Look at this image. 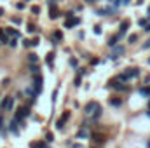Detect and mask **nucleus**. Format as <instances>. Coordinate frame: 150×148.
I'll list each match as a JSON object with an SVG mask.
<instances>
[{
	"label": "nucleus",
	"instance_id": "f257e3e1",
	"mask_svg": "<svg viewBox=\"0 0 150 148\" xmlns=\"http://www.w3.org/2000/svg\"><path fill=\"white\" fill-rule=\"evenodd\" d=\"M12 106H14V98H12V96H5V98L2 99V103H0V110L2 111L12 110Z\"/></svg>",
	"mask_w": 150,
	"mask_h": 148
},
{
	"label": "nucleus",
	"instance_id": "f03ea898",
	"mask_svg": "<svg viewBox=\"0 0 150 148\" xmlns=\"http://www.w3.org/2000/svg\"><path fill=\"white\" fill-rule=\"evenodd\" d=\"M98 108H100V105H98L96 101H91V103H87V105L84 106V111H86L87 115H91V113H94Z\"/></svg>",
	"mask_w": 150,
	"mask_h": 148
},
{
	"label": "nucleus",
	"instance_id": "7ed1b4c3",
	"mask_svg": "<svg viewBox=\"0 0 150 148\" xmlns=\"http://www.w3.org/2000/svg\"><path fill=\"white\" fill-rule=\"evenodd\" d=\"M124 52H126V47H124V45H115V47H113V52L110 54V58H112V59H117V58H119L120 54H124Z\"/></svg>",
	"mask_w": 150,
	"mask_h": 148
},
{
	"label": "nucleus",
	"instance_id": "20e7f679",
	"mask_svg": "<svg viewBox=\"0 0 150 148\" xmlns=\"http://www.w3.org/2000/svg\"><path fill=\"white\" fill-rule=\"evenodd\" d=\"M26 115H28V110L21 106V108H18V111H16L14 120H16V122H23V117H26Z\"/></svg>",
	"mask_w": 150,
	"mask_h": 148
},
{
	"label": "nucleus",
	"instance_id": "39448f33",
	"mask_svg": "<svg viewBox=\"0 0 150 148\" xmlns=\"http://www.w3.org/2000/svg\"><path fill=\"white\" fill-rule=\"evenodd\" d=\"M124 73H126L127 78H136V77L140 75V68H127Z\"/></svg>",
	"mask_w": 150,
	"mask_h": 148
},
{
	"label": "nucleus",
	"instance_id": "423d86ee",
	"mask_svg": "<svg viewBox=\"0 0 150 148\" xmlns=\"http://www.w3.org/2000/svg\"><path fill=\"white\" fill-rule=\"evenodd\" d=\"M96 12H98V16H110L115 12V9L113 7H103V9H98Z\"/></svg>",
	"mask_w": 150,
	"mask_h": 148
},
{
	"label": "nucleus",
	"instance_id": "0eeeda50",
	"mask_svg": "<svg viewBox=\"0 0 150 148\" xmlns=\"http://www.w3.org/2000/svg\"><path fill=\"white\" fill-rule=\"evenodd\" d=\"M33 89H35L37 94L42 92V77H35V78H33Z\"/></svg>",
	"mask_w": 150,
	"mask_h": 148
},
{
	"label": "nucleus",
	"instance_id": "6e6552de",
	"mask_svg": "<svg viewBox=\"0 0 150 148\" xmlns=\"http://www.w3.org/2000/svg\"><path fill=\"white\" fill-rule=\"evenodd\" d=\"M79 25H80V19L79 18H72V19H67L65 28H74V26H79Z\"/></svg>",
	"mask_w": 150,
	"mask_h": 148
},
{
	"label": "nucleus",
	"instance_id": "1a4fd4ad",
	"mask_svg": "<svg viewBox=\"0 0 150 148\" xmlns=\"http://www.w3.org/2000/svg\"><path fill=\"white\" fill-rule=\"evenodd\" d=\"M129 25H131V21H129V19H126V21H122V23H120V28H119V33H120V35H124V33L127 32V28H129Z\"/></svg>",
	"mask_w": 150,
	"mask_h": 148
},
{
	"label": "nucleus",
	"instance_id": "9d476101",
	"mask_svg": "<svg viewBox=\"0 0 150 148\" xmlns=\"http://www.w3.org/2000/svg\"><path fill=\"white\" fill-rule=\"evenodd\" d=\"M68 117H70V113H68V111H65V113H63V117H61V118L56 122L58 129H63V125H65V122H67V118H68Z\"/></svg>",
	"mask_w": 150,
	"mask_h": 148
},
{
	"label": "nucleus",
	"instance_id": "9b49d317",
	"mask_svg": "<svg viewBox=\"0 0 150 148\" xmlns=\"http://www.w3.org/2000/svg\"><path fill=\"white\" fill-rule=\"evenodd\" d=\"M120 37H122L120 33H117V35H112V37L108 38V42H107V44H108L110 47H115V45H117V42L120 40Z\"/></svg>",
	"mask_w": 150,
	"mask_h": 148
},
{
	"label": "nucleus",
	"instance_id": "f8f14e48",
	"mask_svg": "<svg viewBox=\"0 0 150 148\" xmlns=\"http://www.w3.org/2000/svg\"><path fill=\"white\" fill-rule=\"evenodd\" d=\"M4 30H5V33H7V35H9V37H19V32H18V30H14V28H4Z\"/></svg>",
	"mask_w": 150,
	"mask_h": 148
},
{
	"label": "nucleus",
	"instance_id": "ddd939ff",
	"mask_svg": "<svg viewBox=\"0 0 150 148\" xmlns=\"http://www.w3.org/2000/svg\"><path fill=\"white\" fill-rule=\"evenodd\" d=\"M58 16H59V12H58V9L51 5V9H49V18H51V19H56Z\"/></svg>",
	"mask_w": 150,
	"mask_h": 148
},
{
	"label": "nucleus",
	"instance_id": "4468645a",
	"mask_svg": "<svg viewBox=\"0 0 150 148\" xmlns=\"http://www.w3.org/2000/svg\"><path fill=\"white\" fill-rule=\"evenodd\" d=\"M0 40H2V42H5V44H9V35L5 33V30H4V28H0Z\"/></svg>",
	"mask_w": 150,
	"mask_h": 148
},
{
	"label": "nucleus",
	"instance_id": "2eb2a0df",
	"mask_svg": "<svg viewBox=\"0 0 150 148\" xmlns=\"http://www.w3.org/2000/svg\"><path fill=\"white\" fill-rule=\"evenodd\" d=\"M37 61H38V56L35 52H30V54H28V63L32 65V63H37Z\"/></svg>",
	"mask_w": 150,
	"mask_h": 148
},
{
	"label": "nucleus",
	"instance_id": "dca6fc26",
	"mask_svg": "<svg viewBox=\"0 0 150 148\" xmlns=\"http://www.w3.org/2000/svg\"><path fill=\"white\" fill-rule=\"evenodd\" d=\"M138 25H140L142 28H145V26L149 25V18H140V19H138Z\"/></svg>",
	"mask_w": 150,
	"mask_h": 148
},
{
	"label": "nucleus",
	"instance_id": "f3484780",
	"mask_svg": "<svg viewBox=\"0 0 150 148\" xmlns=\"http://www.w3.org/2000/svg\"><path fill=\"white\" fill-rule=\"evenodd\" d=\"M9 129L14 132V134H18L19 131H18V127H16V120H11V124H9Z\"/></svg>",
	"mask_w": 150,
	"mask_h": 148
},
{
	"label": "nucleus",
	"instance_id": "a211bd4d",
	"mask_svg": "<svg viewBox=\"0 0 150 148\" xmlns=\"http://www.w3.org/2000/svg\"><path fill=\"white\" fill-rule=\"evenodd\" d=\"M110 105H113V106H120V105H122V99L113 98V99H110Z\"/></svg>",
	"mask_w": 150,
	"mask_h": 148
},
{
	"label": "nucleus",
	"instance_id": "6ab92c4d",
	"mask_svg": "<svg viewBox=\"0 0 150 148\" xmlns=\"http://www.w3.org/2000/svg\"><path fill=\"white\" fill-rule=\"evenodd\" d=\"M52 58H54V52H49V54H47V58H45V61H47V65H49V66H52Z\"/></svg>",
	"mask_w": 150,
	"mask_h": 148
},
{
	"label": "nucleus",
	"instance_id": "aec40b11",
	"mask_svg": "<svg viewBox=\"0 0 150 148\" xmlns=\"http://www.w3.org/2000/svg\"><path fill=\"white\" fill-rule=\"evenodd\" d=\"M61 38H63V33H61L59 30H56L54 35H52V40H61Z\"/></svg>",
	"mask_w": 150,
	"mask_h": 148
},
{
	"label": "nucleus",
	"instance_id": "412c9836",
	"mask_svg": "<svg viewBox=\"0 0 150 148\" xmlns=\"http://www.w3.org/2000/svg\"><path fill=\"white\" fill-rule=\"evenodd\" d=\"M140 94H143V96H150V87H142V89H140Z\"/></svg>",
	"mask_w": 150,
	"mask_h": 148
},
{
	"label": "nucleus",
	"instance_id": "4be33fe9",
	"mask_svg": "<svg viewBox=\"0 0 150 148\" xmlns=\"http://www.w3.org/2000/svg\"><path fill=\"white\" fill-rule=\"evenodd\" d=\"M127 40H129V44H136L138 35H136V33H133V35H129V37H127Z\"/></svg>",
	"mask_w": 150,
	"mask_h": 148
},
{
	"label": "nucleus",
	"instance_id": "5701e85b",
	"mask_svg": "<svg viewBox=\"0 0 150 148\" xmlns=\"http://www.w3.org/2000/svg\"><path fill=\"white\" fill-rule=\"evenodd\" d=\"M30 72H32V73H38V66H35V63H32V66H30Z\"/></svg>",
	"mask_w": 150,
	"mask_h": 148
},
{
	"label": "nucleus",
	"instance_id": "b1692460",
	"mask_svg": "<svg viewBox=\"0 0 150 148\" xmlns=\"http://www.w3.org/2000/svg\"><path fill=\"white\" fill-rule=\"evenodd\" d=\"M93 32H94L96 35H100V33H101V26H100V25H96V26L93 28Z\"/></svg>",
	"mask_w": 150,
	"mask_h": 148
},
{
	"label": "nucleus",
	"instance_id": "393cba45",
	"mask_svg": "<svg viewBox=\"0 0 150 148\" xmlns=\"http://www.w3.org/2000/svg\"><path fill=\"white\" fill-rule=\"evenodd\" d=\"M32 12H33V14L37 16L38 12H40V7H38V5H33V7H32Z\"/></svg>",
	"mask_w": 150,
	"mask_h": 148
},
{
	"label": "nucleus",
	"instance_id": "a878e982",
	"mask_svg": "<svg viewBox=\"0 0 150 148\" xmlns=\"http://www.w3.org/2000/svg\"><path fill=\"white\" fill-rule=\"evenodd\" d=\"M16 9L23 11V9H25V2H18V4H16Z\"/></svg>",
	"mask_w": 150,
	"mask_h": 148
},
{
	"label": "nucleus",
	"instance_id": "bb28decb",
	"mask_svg": "<svg viewBox=\"0 0 150 148\" xmlns=\"http://www.w3.org/2000/svg\"><path fill=\"white\" fill-rule=\"evenodd\" d=\"M9 45H11V47H16V45H18V42H16V37L9 40Z\"/></svg>",
	"mask_w": 150,
	"mask_h": 148
},
{
	"label": "nucleus",
	"instance_id": "cd10ccee",
	"mask_svg": "<svg viewBox=\"0 0 150 148\" xmlns=\"http://www.w3.org/2000/svg\"><path fill=\"white\" fill-rule=\"evenodd\" d=\"M28 32H30V33H35V32H37V28H35L33 25H28Z\"/></svg>",
	"mask_w": 150,
	"mask_h": 148
},
{
	"label": "nucleus",
	"instance_id": "c85d7f7f",
	"mask_svg": "<svg viewBox=\"0 0 150 148\" xmlns=\"http://www.w3.org/2000/svg\"><path fill=\"white\" fill-rule=\"evenodd\" d=\"M65 18H67V19H72V18H74V12H72V11H70V12H65Z\"/></svg>",
	"mask_w": 150,
	"mask_h": 148
},
{
	"label": "nucleus",
	"instance_id": "c756f323",
	"mask_svg": "<svg viewBox=\"0 0 150 148\" xmlns=\"http://www.w3.org/2000/svg\"><path fill=\"white\" fill-rule=\"evenodd\" d=\"M23 45H25V47H32L33 44H32V40H25V42H23Z\"/></svg>",
	"mask_w": 150,
	"mask_h": 148
},
{
	"label": "nucleus",
	"instance_id": "7c9ffc66",
	"mask_svg": "<svg viewBox=\"0 0 150 148\" xmlns=\"http://www.w3.org/2000/svg\"><path fill=\"white\" fill-rule=\"evenodd\" d=\"M75 85H77V87L80 85V73L77 75V77H75Z\"/></svg>",
	"mask_w": 150,
	"mask_h": 148
},
{
	"label": "nucleus",
	"instance_id": "2f4dec72",
	"mask_svg": "<svg viewBox=\"0 0 150 148\" xmlns=\"http://www.w3.org/2000/svg\"><path fill=\"white\" fill-rule=\"evenodd\" d=\"M108 2H110V4H113L115 7H119V5H120V0H108Z\"/></svg>",
	"mask_w": 150,
	"mask_h": 148
},
{
	"label": "nucleus",
	"instance_id": "473e14b6",
	"mask_svg": "<svg viewBox=\"0 0 150 148\" xmlns=\"http://www.w3.org/2000/svg\"><path fill=\"white\" fill-rule=\"evenodd\" d=\"M142 47H143V49H150V40H147V42H145Z\"/></svg>",
	"mask_w": 150,
	"mask_h": 148
},
{
	"label": "nucleus",
	"instance_id": "72a5a7b5",
	"mask_svg": "<svg viewBox=\"0 0 150 148\" xmlns=\"http://www.w3.org/2000/svg\"><path fill=\"white\" fill-rule=\"evenodd\" d=\"M32 44H33V45H38V44H40V40H38V37H35V38H33V40H32Z\"/></svg>",
	"mask_w": 150,
	"mask_h": 148
},
{
	"label": "nucleus",
	"instance_id": "f704fd0d",
	"mask_svg": "<svg viewBox=\"0 0 150 148\" xmlns=\"http://www.w3.org/2000/svg\"><path fill=\"white\" fill-rule=\"evenodd\" d=\"M12 23H14V25H19V23H21V19H19V18H14V19H12Z\"/></svg>",
	"mask_w": 150,
	"mask_h": 148
},
{
	"label": "nucleus",
	"instance_id": "c9c22d12",
	"mask_svg": "<svg viewBox=\"0 0 150 148\" xmlns=\"http://www.w3.org/2000/svg\"><path fill=\"white\" fill-rule=\"evenodd\" d=\"M70 65L75 68V66H77V59H70Z\"/></svg>",
	"mask_w": 150,
	"mask_h": 148
},
{
	"label": "nucleus",
	"instance_id": "e433bc0d",
	"mask_svg": "<svg viewBox=\"0 0 150 148\" xmlns=\"http://www.w3.org/2000/svg\"><path fill=\"white\" fill-rule=\"evenodd\" d=\"M45 138H47V141H52V134H51V132H47V136H45Z\"/></svg>",
	"mask_w": 150,
	"mask_h": 148
},
{
	"label": "nucleus",
	"instance_id": "4c0bfd02",
	"mask_svg": "<svg viewBox=\"0 0 150 148\" xmlns=\"http://www.w3.org/2000/svg\"><path fill=\"white\" fill-rule=\"evenodd\" d=\"M2 127H4V120H2V117H0V131H2Z\"/></svg>",
	"mask_w": 150,
	"mask_h": 148
},
{
	"label": "nucleus",
	"instance_id": "58836bf2",
	"mask_svg": "<svg viewBox=\"0 0 150 148\" xmlns=\"http://www.w3.org/2000/svg\"><path fill=\"white\" fill-rule=\"evenodd\" d=\"M54 2H56V0H47V4H49V5H52Z\"/></svg>",
	"mask_w": 150,
	"mask_h": 148
},
{
	"label": "nucleus",
	"instance_id": "ea45409f",
	"mask_svg": "<svg viewBox=\"0 0 150 148\" xmlns=\"http://www.w3.org/2000/svg\"><path fill=\"white\" fill-rule=\"evenodd\" d=\"M0 16H4V9L2 7H0Z\"/></svg>",
	"mask_w": 150,
	"mask_h": 148
},
{
	"label": "nucleus",
	"instance_id": "a19ab883",
	"mask_svg": "<svg viewBox=\"0 0 150 148\" xmlns=\"http://www.w3.org/2000/svg\"><path fill=\"white\" fill-rule=\"evenodd\" d=\"M86 2H89V4H94V2H96V0H86Z\"/></svg>",
	"mask_w": 150,
	"mask_h": 148
},
{
	"label": "nucleus",
	"instance_id": "79ce46f5",
	"mask_svg": "<svg viewBox=\"0 0 150 148\" xmlns=\"http://www.w3.org/2000/svg\"><path fill=\"white\" fill-rule=\"evenodd\" d=\"M147 16H149V19H150V7H149V11H147Z\"/></svg>",
	"mask_w": 150,
	"mask_h": 148
},
{
	"label": "nucleus",
	"instance_id": "37998d69",
	"mask_svg": "<svg viewBox=\"0 0 150 148\" xmlns=\"http://www.w3.org/2000/svg\"><path fill=\"white\" fill-rule=\"evenodd\" d=\"M149 65H150V59H149Z\"/></svg>",
	"mask_w": 150,
	"mask_h": 148
},
{
	"label": "nucleus",
	"instance_id": "c03bdc74",
	"mask_svg": "<svg viewBox=\"0 0 150 148\" xmlns=\"http://www.w3.org/2000/svg\"><path fill=\"white\" fill-rule=\"evenodd\" d=\"M149 108H150V103H149Z\"/></svg>",
	"mask_w": 150,
	"mask_h": 148
},
{
	"label": "nucleus",
	"instance_id": "a18cd8bd",
	"mask_svg": "<svg viewBox=\"0 0 150 148\" xmlns=\"http://www.w3.org/2000/svg\"><path fill=\"white\" fill-rule=\"evenodd\" d=\"M25 2H28V0H25Z\"/></svg>",
	"mask_w": 150,
	"mask_h": 148
},
{
	"label": "nucleus",
	"instance_id": "49530a36",
	"mask_svg": "<svg viewBox=\"0 0 150 148\" xmlns=\"http://www.w3.org/2000/svg\"><path fill=\"white\" fill-rule=\"evenodd\" d=\"M96 2H98V0H96Z\"/></svg>",
	"mask_w": 150,
	"mask_h": 148
}]
</instances>
